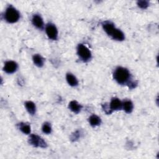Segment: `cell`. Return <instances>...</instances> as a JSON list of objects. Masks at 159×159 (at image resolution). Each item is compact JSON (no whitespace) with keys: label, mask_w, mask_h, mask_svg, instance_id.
<instances>
[{"label":"cell","mask_w":159,"mask_h":159,"mask_svg":"<svg viewBox=\"0 0 159 159\" xmlns=\"http://www.w3.org/2000/svg\"><path fill=\"white\" fill-rule=\"evenodd\" d=\"M137 4L139 7L141 9H146L149 6V2L147 1L142 0V1H138L137 2Z\"/></svg>","instance_id":"obj_18"},{"label":"cell","mask_w":159,"mask_h":159,"mask_svg":"<svg viewBox=\"0 0 159 159\" xmlns=\"http://www.w3.org/2000/svg\"><path fill=\"white\" fill-rule=\"evenodd\" d=\"M32 22L33 25L39 29H42L43 28V21L40 16L38 14H34L32 18Z\"/></svg>","instance_id":"obj_9"},{"label":"cell","mask_w":159,"mask_h":159,"mask_svg":"<svg viewBox=\"0 0 159 159\" xmlns=\"http://www.w3.org/2000/svg\"><path fill=\"white\" fill-rule=\"evenodd\" d=\"M20 18L19 11L12 6H9L4 13V19L9 23L16 22Z\"/></svg>","instance_id":"obj_3"},{"label":"cell","mask_w":159,"mask_h":159,"mask_svg":"<svg viewBox=\"0 0 159 159\" xmlns=\"http://www.w3.org/2000/svg\"><path fill=\"white\" fill-rule=\"evenodd\" d=\"M109 107L111 112L114 111L120 110L122 108V102L119 100V99L114 98L111 99Z\"/></svg>","instance_id":"obj_8"},{"label":"cell","mask_w":159,"mask_h":159,"mask_svg":"<svg viewBox=\"0 0 159 159\" xmlns=\"http://www.w3.org/2000/svg\"><path fill=\"white\" fill-rule=\"evenodd\" d=\"M114 79L119 84H126L130 89L135 88L137 84L136 81L132 80V76L129 71L124 67H117L113 73Z\"/></svg>","instance_id":"obj_1"},{"label":"cell","mask_w":159,"mask_h":159,"mask_svg":"<svg viewBox=\"0 0 159 159\" xmlns=\"http://www.w3.org/2000/svg\"><path fill=\"white\" fill-rule=\"evenodd\" d=\"M89 122L91 126L96 127L101 124V120L99 116L95 114H93L89 117Z\"/></svg>","instance_id":"obj_13"},{"label":"cell","mask_w":159,"mask_h":159,"mask_svg":"<svg viewBox=\"0 0 159 159\" xmlns=\"http://www.w3.org/2000/svg\"><path fill=\"white\" fill-rule=\"evenodd\" d=\"M17 127L19 129L25 134H29L30 133V126L26 123L24 122H20L17 124Z\"/></svg>","instance_id":"obj_15"},{"label":"cell","mask_w":159,"mask_h":159,"mask_svg":"<svg viewBox=\"0 0 159 159\" xmlns=\"http://www.w3.org/2000/svg\"><path fill=\"white\" fill-rule=\"evenodd\" d=\"M66 81H67L68 83L70 86H76L78 85V80L73 74H71L70 73H67L66 75Z\"/></svg>","instance_id":"obj_14"},{"label":"cell","mask_w":159,"mask_h":159,"mask_svg":"<svg viewBox=\"0 0 159 159\" xmlns=\"http://www.w3.org/2000/svg\"><path fill=\"white\" fill-rule=\"evenodd\" d=\"M33 59V61L34 63V64L39 66V67H42L43 65V63H44V60L43 58L39 54H35L32 57Z\"/></svg>","instance_id":"obj_16"},{"label":"cell","mask_w":159,"mask_h":159,"mask_svg":"<svg viewBox=\"0 0 159 159\" xmlns=\"http://www.w3.org/2000/svg\"><path fill=\"white\" fill-rule=\"evenodd\" d=\"M24 104H25V107L27 111H28V112L32 116L34 115L35 113V111H36L35 104L32 101H26Z\"/></svg>","instance_id":"obj_11"},{"label":"cell","mask_w":159,"mask_h":159,"mask_svg":"<svg viewBox=\"0 0 159 159\" xmlns=\"http://www.w3.org/2000/svg\"><path fill=\"white\" fill-rule=\"evenodd\" d=\"M42 131L43 133L47 134H49L51 133L52 132V127L50 125V124L48 122H45L43 125H42Z\"/></svg>","instance_id":"obj_17"},{"label":"cell","mask_w":159,"mask_h":159,"mask_svg":"<svg viewBox=\"0 0 159 159\" xmlns=\"http://www.w3.org/2000/svg\"><path fill=\"white\" fill-rule=\"evenodd\" d=\"M17 67H18V65L16 62L9 60L5 62L3 70L6 73L8 74H11L14 73L17 70Z\"/></svg>","instance_id":"obj_7"},{"label":"cell","mask_w":159,"mask_h":159,"mask_svg":"<svg viewBox=\"0 0 159 159\" xmlns=\"http://www.w3.org/2000/svg\"><path fill=\"white\" fill-rule=\"evenodd\" d=\"M122 107L126 113H131L133 111L134 105L130 100H125L122 102Z\"/></svg>","instance_id":"obj_12"},{"label":"cell","mask_w":159,"mask_h":159,"mask_svg":"<svg viewBox=\"0 0 159 159\" xmlns=\"http://www.w3.org/2000/svg\"><path fill=\"white\" fill-rule=\"evenodd\" d=\"M45 32L49 39L53 40H55L57 39L58 30L56 26L54 24L52 23H49L47 24L45 27Z\"/></svg>","instance_id":"obj_6"},{"label":"cell","mask_w":159,"mask_h":159,"mask_svg":"<svg viewBox=\"0 0 159 159\" xmlns=\"http://www.w3.org/2000/svg\"><path fill=\"white\" fill-rule=\"evenodd\" d=\"M102 26L106 34L111 37L114 40L122 41L125 39L124 33L119 29L115 27L113 23L110 21H104L102 23Z\"/></svg>","instance_id":"obj_2"},{"label":"cell","mask_w":159,"mask_h":159,"mask_svg":"<svg viewBox=\"0 0 159 159\" xmlns=\"http://www.w3.org/2000/svg\"><path fill=\"white\" fill-rule=\"evenodd\" d=\"M69 109L73 112L74 113L78 114L79 113L81 109H82V106L81 104H80L77 101H71L70 103H69Z\"/></svg>","instance_id":"obj_10"},{"label":"cell","mask_w":159,"mask_h":159,"mask_svg":"<svg viewBox=\"0 0 159 159\" xmlns=\"http://www.w3.org/2000/svg\"><path fill=\"white\" fill-rule=\"evenodd\" d=\"M77 53L80 59L84 62L88 61L91 58V53L90 50L83 44H78L77 47Z\"/></svg>","instance_id":"obj_4"},{"label":"cell","mask_w":159,"mask_h":159,"mask_svg":"<svg viewBox=\"0 0 159 159\" xmlns=\"http://www.w3.org/2000/svg\"><path fill=\"white\" fill-rule=\"evenodd\" d=\"M81 136V132L80 130L75 131L73 134H71L70 139L72 141H76Z\"/></svg>","instance_id":"obj_19"},{"label":"cell","mask_w":159,"mask_h":159,"mask_svg":"<svg viewBox=\"0 0 159 159\" xmlns=\"http://www.w3.org/2000/svg\"><path fill=\"white\" fill-rule=\"evenodd\" d=\"M29 143L35 147L46 148L47 147L46 142L37 134H31L30 135L29 138Z\"/></svg>","instance_id":"obj_5"}]
</instances>
